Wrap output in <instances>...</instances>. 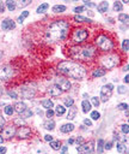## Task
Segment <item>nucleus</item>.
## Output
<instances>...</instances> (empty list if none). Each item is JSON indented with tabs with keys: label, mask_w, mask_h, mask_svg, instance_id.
Returning <instances> with one entry per match:
<instances>
[{
	"label": "nucleus",
	"mask_w": 129,
	"mask_h": 154,
	"mask_svg": "<svg viewBox=\"0 0 129 154\" xmlns=\"http://www.w3.org/2000/svg\"><path fill=\"white\" fill-rule=\"evenodd\" d=\"M70 30V24L66 21H56L49 25L45 33V39L49 42H56L66 39Z\"/></svg>",
	"instance_id": "obj_1"
},
{
	"label": "nucleus",
	"mask_w": 129,
	"mask_h": 154,
	"mask_svg": "<svg viewBox=\"0 0 129 154\" xmlns=\"http://www.w3.org/2000/svg\"><path fill=\"white\" fill-rule=\"evenodd\" d=\"M57 70L66 76H70L74 79H83L86 75V71L81 65L72 62H62L57 66Z\"/></svg>",
	"instance_id": "obj_2"
},
{
	"label": "nucleus",
	"mask_w": 129,
	"mask_h": 154,
	"mask_svg": "<svg viewBox=\"0 0 129 154\" xmlns=\"http://www.w3.org/2000/svg\"><path fill=\"white\" fill-rule=\"evenodd\" d=\"M94 54H96V50L92 46H76V47L71 48V56L74 59H79V60H91Z\"/></svg>",
	"instance_id": "obj_3"
},
{
	"label": "nucleus",
	"mask_w": 129,
	"mask_h": 154,
	"mask_svg": "<svg viewBox=\"0 0 129 154\" xmlns=\"http://www.w3.org/2000/svg\"><path fill=\"white\" fill-rule=\"evenodd\" d=\"M102 64L106 69H112L120 64V57L117 54H109L106 57H103L102 58Z\"/></svg>",
	"instance_id": "obj_4"
},
{
	"label": "nucleus",
	"mask_w": 129,
	"mask_h": 154,
	"mask_svg": "<svg viewBox=\"0 0 129 154\" xmlns=\"http://www.w3.org/2000/svg\"><path fill=\"white\" fill-rule=\"evenodd\" d=\"M96 42H97L98 47H99L102 51H110V50H112V47H114L112 41H111V40L108 37V36H105V35L98 36L97 40H96Z\"/></svg>",
	"instance_id": "obj_5"
},
{
	"label": "nucleus",
	"mask_w": 129,
	"mask_h": 154,
	"mask_svg": "<svg viewBox=\"0 0 129 154\" xmlns=\"http://www.w3.org/2000/svg\"><path fill=\"white\" fill-rule=\"evenodd\" d=\"M87 36H89V33H87L86 29H76L73 33V35H72L74 41L79 42V43L85 41V40L87 39Z\"/></svg>",
	"instance_id": "obj_6"
},
{
	"label": "nucleus",
	"mask_w": 129,
	"mask_h": 154,
	"mask_svg": "<svg viewBox=\"0 0 129 154\" xmlns=\"http://www.w3.org/2000/svg\"><path fill=\"white\" fill-rule=\"evenodd\" d=\"M77 151L79 154H92L94 152V142L90 141L89 143H83L77 147Z\"/></svg>",
	"instance_id": "obj_7"
},
{
	"label": "nucleus",
	"mask_w": 129,
	"mask_h": 154,
	"mask_svg": "<svg viewBox=\"0 0 129 154\" xmlns=\"http://www.w3.org/2000/svg\"><path fill=\"white\" fill-rule=\"evenodd\" d=\"M112 89H114L112 84H106L104 87H102V89H100V99H102V101L105 102V101L109 100V98L112 94Z\"/></svg>",
	"instance_id": "obj_8"
},
{
	"label": "nucleus",
	"mask_w": 129,
	"mask_h": 154,
	"mask_svg": "<svg viewBox=\"0 0 129 154\" xmlns=\"http://www.w3.org/2000/svg\"><path fill=\"white\" fill-rule=\"evenodd\" d=\"M16 132H17V130L15 128V125H9V126H6V128L3 129L1 137L3 138H6V140H10V138H12L13 136H15Z\"/></svg>",
	"instance_id": "obj_9"
},
{
	"label": "nucleus",
	"mask_w": 129,
	"mask_h": 154,
	"mask_svg": "<svg viewBox=\"0 0 129 154\" xmlns=\"http://www.w3.org/2000/svg\"><path fill=\"white\" fill-rule=\"evenodd\" d=\"M59 88L61 89V92H66V90H70L71 89V82L66 78H57V84H56Z\"/></svg>",
	"instance_id": "obj_10"
},
{
	"label": "nucleus",
	"mask_w": 129,
	"mask_h": 154,
	"mask_svg": "<svg viewBox=\"0 0 129 154\" xmlns=\"http://www.w3.org/2000/svg\"><path fill=\"white\" fill-rule=\"evenodd\" d=\"M12 73H13V70L10 68V66H3V68L0 69V78L7 79L12 76Z\"/></svg>",
	"instance_id": "obj_11"
},
{
	"label": "nucleus",
	"mask_w": 129,
	"mask_h": 154,
	"mask_svg": "<svg viewBox=\"0 0 129 154\" xmlns=\"http://www.w3.org/2000/svg\"><path fill=\"white\" fill-rule=\"evenodd\" d=\"M31 134V129L28 128V126H20V128L17 130V135L20 138H28Z\"/></svg>",
	"instance_id": "obj_12"
},
{
	"label": "nucleus",
	"mask_w": 129,
	"mask_h": 154,
	"mask_svg": "<svg viewBox=\"0 0 129 154\" xmlns=\"http://www.w3.org/2000/svg\"><path fill=\"white\" fill-rule=\"evenodd\" d=\"M22 96L24 99H32L33 96H35V89L33 88H29V87H24V88H22Z\"/></svg>",
	"instance_id": "obj_13"
},
{
	"label": "nucleus",
	"mask_w": 129,
	"mask_h": 154,
	"mask_svg": "<svg viewBox=\"0 0 129 154\" xmlns=\"http://www.w3.org/2000/svg\"><path fill=\"white\" fill-rule=\"evenodd\" d=\"M15 26H16V23L10 18H6L3 21V29L4 30H11V29L15 28Z\"/></svg>",
	"instance_id": "obj_14"
},
{
	"label": "nucleus",
	"mask_w": 129,
	"mask_h": 154,
	"mask_svg": "<svg viewBox=\"0 0 129 154\" xmlns=\"http://www.w3.org/2000/svg\"><path fill=\"white\" fill-rule=\"evenodd\" d=\"M48 93L51 95V96H54V98H56V96H60V94L62 92H61V89L59 88V87L56 85V84H54V85H50L49 88H48Z\"/></svg>",
	"instance_id": "obj_15"
},
{
	"label": "nucleus",
	"mask_w": 129,
	"mask_h": 154,
	"mask_svg": "<svg viewBox=\"0 0 129 154\" xmlns=\"http://www.w3.org/2000/svg\"><path fill=\"white\" fill-rule=\"evenodd\" d=\"M13 109H15V111L17 112V113H19V115H22V113L28 109L26 107V105L24 104V102H17L15 106H13Z\"/></svg>",
	"instance_id": "obj_16"
},
{
	"label": "nucleus",
	"mask_w": 129,
	"mask_h": 154,
	"mask_svg": "<svg viewBox=\"0 0 129 154\" xmlns=\"http://www.w3.org/2000/svg\"><path fill=\"white\" fill-rule=\"evenodd\" d=\"M61 132H63V134H70L74 130V125L72 123H68V124H63L62 126H61Z\"/></svg>",
	"instance_id": "obj_17"
},
{
	"label": "nucleus",
	"mask_w": 129,
	"mask_h": 154,
	"mask_svg": "<svg viewBox=\"0 0 129 154\" xmlns=\"http://www.w3.org/2000/svg\"><path fill=\"white\" fill-rule=\"evenodd\" d=\"M97 9H98V11L100 13H104V12L108 11V9H109V3L108 1H102L100 4L97 5Z\"/></svg>",
	"instance_id": "obj_18"
},
{
	"label": "nucleus",
	"mask_w": 129,
	"mask_h": 154,
	"mask_svg": "<svg viewBox=\"0 0 129 154\" xmlns=\"http://www.w3.org/2000/svg\"><path fill=\"white\" fill-rule=\"evenodd\" d=\"M76 115H77V107H74V105L72 107H70V111H68V115H67V118L70 120L76 118Z\"/></svg>",
	"instance_id": "obj_19"
},
{
	"label": "nucleus",
	"mask_w": 129,
	"mask_h": 154,
	"mask_svg": "<svg viewBox=\"0 0 129 154\" xmlns=\"http://www.w3.org/2000/svg\"><path fill=\"white\" fill-rule=\"evenodd\" d=\"M81 107H83V111L85 112V113H87V112H90L91 111V104L87 101V100H84L83 102H81Z\"/></svg>",
	"instance_id": "obj_20"
},
{
	"label": "nucleus",
	"mask_w": 129,
	"mask_h": 154,
	"mask_svg": "<svg viewBox=\"0 0 129 154\" xmlns=\"http://www.w3.org/2000/svg\"><path fill=\"white\" fill-rule=\"evenodd\" d=\"M116 148H117V151H118L120 153H126V154H128V149H127V146H126L124 143L117 142V145H116Z\"/></svg>",
	"instance_id": "obj_21"
},
{
	"label": "nucleus",
	"mask_w": 129,
	"mask_h": 154,
	"mask_svg": "<svg viewBox=\"0 0 129 154\" xmlns=\"http://www.w3.org/2000/svg\"><path fill=\"white\" fill-rule=\"evenodd\" d=\"M43 126L47 130H53L54 128H55V123H54L53 120H47V122L43 123Z\"/></svg>",
	"instance_id": "obj_22"
},
{
	"label": "nucleus",
	"mask_w": 129,
	"mask_h": 154,
	"mask_svg": "<svg viewBox=\"0 0 129 154\" xmlns=\"http://www.w3.org/2000/svg\"><path fill=\"white\" fill-rule=\"evenodd\" d=\"M105 70L104 69H97V70H94L93 73H92V76L93 77H102V76H104L105 75Z\"/></svg>",
	"instance_id": "obj_23"
},
{
	"label": "nucleus",
	"mask_w": 129,
	"mask_h": 154,
	"mask_svg": "<svg viewBox=\"0 0 129 154\" xmlns=\"http://www.w3.org/2000/svg\"><path fill=\"white\" fill-rule=\"evenodd\" d=\"M48 7H49V5L47 4V3H44L42 5H39L36 11H37V13H43V12H45L47 10H48Z\"/></svg>",
	"instance_id": "obj_24"
},
{
	"label": "nucleus",
	"mask_w": 129,
	"mask_h": 154,
	"mask_svg": "<svg viewBox=\"0 0 129 154\" xmlns=\"http://www.w3.org/2000/svg\"><path fill=\"white\" fill-rule=\"evenodd\" d=\"M42 106L45 107L47 110H51V107H54V104L51 100H43L42 101Z\"/></svg>",
	"instance_id": "obj_25"
},
{
	"label": "nucleus",
	"mask_w": 129,
	"mask_h": 154,
	"mask_svg": "<svg viewBox=\"0 0 129 154\" xmlns=\"http://www.w3.org/2000/svg\"><path fill=\"white\" fill-rule=\"evenodd\" d=\"M53 11L56 13L63 12V11H66V6L65 5H55V6H53Z\"/></svg>",
	"instance_id": "obj_26"
},
{
	"label": "nucleus",
	"mask_w": 129,
	"mask_h": 154,
	"mask_svg": "<svg viewBox=\"0 0 129 154\" xmlns=\"http://www.w3.org/2000/svg\"><path fill=\"white\" fill-rule=\"evenodd\" d=\"M55 112H56V115H57V116H62V115H65V112H66V107L59 105V106H56Z\"/></svg>",
	"instance_id": "obj_27"
},
{
	"label": "nucleus",
	"mask_w": 129,
	"mask_h": 154,
	"mask_svg": "<svg viewBox=\"0 0 129 154\" xmlns=\"http://www.w3.org/2000/svg\"><path fill=\"white\" fill-rule=\"evenodd\" d=\"M5 5L7 6V9H9L10 11H15V9L17 7V6H16V1H11V0H7Z\"/></svg>",
	"instance_id": "obj_28"
},
{
	"label": "nucleus",
	"mask_w": 129,
	"mask_h": 154,
	"mask_svg": "<svg viewBox=\"0 0 129 154\" xmlns=\"http://www.w3.org/2000/svg\"><path fill=\"white\" fill-rule=\"evenodd\" d=\"M50 147L54 151H59L61 148V143H60V141H51L50 142Z\"/></svg>",
	"instance_id": "obj_29"
},
{
	"label": "nucleus",
	"mask_w": 129,
	"mask_h": 154,
	"mask_svg": "<svg viewBox=\"0 0 129 154\" xmlns=\"http://www.w3.org/2000/svg\"><path fill=\"white\" fill-rule=\"evenodd\" d=\"M74 19H76L77 22H91L90 18H86L84 16H80V15H77L76 17H74Z\"/></svg>",
	"instance_id": "obj_30"
},
{
	"label": "nucleus",
	"mask_w": 129,
	"mask_h": 154,
	"mask_svg": "<svg viewBox=\"0 0 129 154\" xmlns=\"http://www.w3.org/2000/svg\"><path fill=\"white\" fill-rule=\"evenodd\" d=\"M13 112H15V109H13V106H11V105L5 106V113H6L7 116H12Z\"/></svg>",
	"instance_id": "obj_31"
},
{
	"label": "nucleus",
	"mask_w": 129,
	"mask_h": 154,
	"mask_svg": "<svg viewBox=\"0 0 129 154\" xmlns=\"http://www.w3.org/2000/svg\"><path fill=\"white\" fill-rule=\"evenodd\" d=\"M63 102H65V105H66L67 107H72V106L74 105V100H73L72 98H65V99H63Z\"/></svg>",
	"instance_id": "obj_32"
},
{
	"label": "nucleus",
	"mask_w": 129,
	"mask_h": 154,
	"mask_svg": "<svg viewBox=\"0 0 129 154\" xmlns=\"http://www.w3.org/2000/svg\"><path fill=\"white\" fill-rule=\"evenodd\" d=\"M30 4V0H23V1H16V6L18 7H24V6L29 5Z\"/></svg>",
	"instance_id": "obj_33"
},
{
	"label": "nucleus",
	"mask_w": 129,
	"mask_h": 154,
	"mask_svg": "<svg viewBox=\"0 0 129 154\" xmlns=\"http://www.w3.org/2000/svg\"><path fill=\"white\" fill-rule=\"evenodd\" d=\"M128 15H126V13H121V15L118 16V21H121L122 23H128Z\"/></svg>",
	"instance_id": "obj_34"
},
{
	"label": "nucleus",
	"mask_w": 129,
	"mask_h": 154,
	"mask_svg": "<svg viewBox=\"0 0 129 154\" xmlns=\"http://www.w3.org/2000/svg\"><path fill=\"white\" fill-rule=\"evenodd\" d=\"M28 16H29V12H28V11H24V12L22 13V15H20V16L18 17V22H19V23H23V22H24V19H25L26 17H28Z\"/></svg>",
	"instance_id": "obj_35"
},
{
	"label": "nucleus",
	"mask_w": 129,
	"mask_h": 154,
	"mask_svg": "<svg viewBox=\"0 0 129 154\" xmlns=\"http://www.w3.org/2000/svg\"><path fill=\"white\" fill-rule=\"evenodd\" d=\"M20 116H22L23 118H29V117H31V116H32V111H31L30 109H26V110H25V111H24Z\"/></svg>",
	"instance_id": "obj_36"
},
{
	"label": "nucleus",
	"mask_w": 129,
	"mask_h": 154,
	"mask_svg": "<svg viewBox=\"0 0 129 154\" xmlns=\"http://www.w3.org/2000/svg\"><path fill=\"white\" fill-rule=\"evenodd\" d=\"M122 50L124 52H128V50H129V40L128 39L123 40V42H122Z\"/></svg>",
	"instance_id": "obj_37"
},
{
	"label": "nucleus",
	"mask_w": 129,
	"mask_h": 154,
	"mask_svg": "<svg viewBox=\"0 0 129 154\" xmlns=\"http://www.w3.org/2000/svg\"><path fill=\"white\" fill-rule=\"evenodd\" d=\"M98 153H102V152H103L104 151V141H103V140H98Z\"/></svg>",
	"instance_id": "obj_38"
},
{
	"label": "nucleus",
	"mask_w": 129,
	"mask_h": 154,
	"mask_svg": "<svg viewBox=\"0 0 129 154\" xmlns=\"http://www.w3.org/2000/svg\"><path fill=\"white\" fill-rule=\"evenodd\" d=\"M122 3L121 1H115V4H114V10L115 11H122Z\"/></svg>",
	"instance_id": "obj_39"
},
{
	"label": "nucleus",
	"mask_w": 129,
	"mask_h": 154,
	"mask_svg": "<svg viewBox=\"0 0 129 154\" xmlns=\"http://www.w3.org/2000/svg\"><path fill=\"white\" fill-rule=\"evenodd\" d=\"M91 117H92V119L97 120V119H99L100 115H99V112H98V111H92V112H91Z\"/></svg>",
	"instance_id": "obj_40"
},
{
	"label": "nucleus",
	"mask_w": 129,
	"mask_h": 154,
	"mask_svg": "<svg viewBox=\"0 0 129 154\" xmlns=\"http://www.w3.org/2000/svg\"><path fill=\"white\" fill-rule=\"evenodd\" d=\"M91 101H92V104H93L94 107H98L99 106V99L98 98H96V96L91 98Z\"/></svg>",
	"instance_id": "obj_41"
},
{
	"label": "nucleus",
	"mask_w": 129,
	"mask_h": 154,
	"mask_svg": "<svg viewBox=\"0 0 129 154\" xmlns=\"http://www.w3.org/2000/svg\"><path fill=\"white\" fill-rule=\"evenodd\" d=\"M122 132L124 134V135H128V132H129V128H128V124H123L122 125Z\"/></svg>",
	"instance_id": "obj_42"
},
{
	"label": "nucleus",
	"mask_w": 129,
	"mask_h": 154,
	"mask_svg": "<svg viewBox=\"0 0 129 154\" xmlns=\"http://www.w3.org/2000/svg\"><path fill=\"white\" fill-rule=\"evenodd\" d=\"M118 110H122V111H128V105L127 104H120L117 106Z\"/></svg>",
	"instance_id": "obj_43"
},
{
	"label": "nucleus",
	"mask_w": 129,
	"mask_h": 154,
	"mask_svg": "<svg viewBox=\"0 0 129 154\" xmlns=\"http://www.w3.org/2000/svg\"><path fill=\"white\" fill-rule=\"evenodd\" d=\"M117 90H118L120 94H124V93H127V88H126L124 85H120Z\"/></svg>",
	"instance_id": "obj_44"
},
{
	"label": "nucleus",
	"mask_w": 129,
	"mask_h": 154,
	"mask_svg": "<svg viewBox=\"0 0 129 154\" xmlns=\"http://www.w3.org/2000/svg\"><path fill=\"white\" fill-rule=\"evenodd\" d=\"M84 10H85L84 6H78V7H74V12H76V13H81Z\"/></svg>",
	"instance_id": "obj_45"
},
{
	"label": "nucleus",
	"mask_w": 129,
	"mask_h": 154,
	"mask_svg": "<svg viewBox=\"0 0 129 154\" xmlns=\"http://www.w3.org/2000/svg\"><path fill=\"white\" fill-rule=\"evenodd\" d=\"M5 125V119L3 116H0V130H3V126Z\"/></svg>",
	"instance_id": "obj_46"
},
{
	"label": "nucleus",
	"mask_w": 129,
	"mask_h": 154,
	"mask_svg": "<svg viewBox=\"0 0 129 154\" xmlns=\"http://www.w3.org/2000/svg\"><path fill=\"white\" fill-rule=\"evenodd\" d=\"M45 115H47V117H48V118H51V117L54 116V111H53V110H47V113H45Z\"/></svg>",
	"instance_id": "obj_47"
},
{
	"label": "nucleus",
	"mask_w": 129,
	"mask_h": 154,
	"mask_svg": "<svg viewBox=\"0 0 129 154\" xmlns=\"http://www.w3.org/2000/svg\"><path fill=\"white\" fill-rule=\"evenodd\" d=\"M84 124L85 125H87V126H92V122H91V120L90 119H84Z\"/></svg>",
	"instance_id": "obj_48"
},
{
	"label": "nucleus",
	"mask_w": 129,
	"mask_h": 154,
	"mask_svg": "<svg viewBox=\"0 0 129 154\" xmlns=\"http://www.w3.org/2000/svg\"><path fill=\"white\" fill-rule=\"evenodd\" d=\"M5 7H6V5L3 1H0V12H5Z\"/></svg>",
	"instance_id": "obj_49"
},
{
	"label": "nucleus",
	"mask_w": 129,
	"mask_h": 154,
	"mask_svg": "<svg viewBox=\"0 0 129 154\" xmlns=\"http://www.w3.org/2000/svg\"><path fill=\"white\" fill-rule=\"evenodd\" d=\"M7 94H9V95H10V96H11L12 99H17V94H16L15 92H9Z\"/></svg>",
	"instance_id": "obj_50"
},
{
	"label": "nucleus",
	"mask_w": 129,
	"mask_h": 154,
	"mask_svg": "<svg viewBox=\"0 0 129 154\" xmlns=\"http://www.w3.org/2000/svg\"><path fill=\"white\" fill-rule=\"evenodd\" d=\"M44 140H45V141H48V142H51V141H53V136L45 135V136H44Z\"/></svg>",
	"instance_id": "obj_51"
},
{
	"label": "nucleus",
	"mask_w": 129,
	"mask_h": 154,
	"mask_svg": "<svg viewBox=\"0 0 129 154\" xmlns=\"http://www.w3.org/2000/svg\"><path fill=\"white\" fill-rule=\"evenodd\" d=\"M85 3V5H87L89 7H94V6H97L96 4H93V3H89V1H84Z\"/></svg>",
	"instance_id": "obj_52"
},
{
	"label": "nucleus",
	"mask_w": 129,
	"mask_h": 154,
	"mask_svg": "<svg viewBox=\"0 0 129 154\" xmlns=\"http://www.w3.org/2000/svg\"><path fill=\"white\" fill-rule=\"evenodd\" d=\"M77 143L80 146V145H83L84 143V140H83V137H78L77 138Z\"/></svg>",
	"instance_id": "obj_53"
},
{
	"label": "nucleus",
	"mask_w": 129,
	"mask_h": 154,
	"mask_svg": "<svg viewBox=\"0 0 129 154\" xmlns=\"http://www.w3.org/2000/svg\"><path fill=\"white\" fill-rule=\"evenodd\" d=\"M6 153V148L3 146H0V154H5Z\"/></svg>",
	"instance_id": "obj_54"
},
{
	"label": "nucleus",
	"mask_w": 129,
	"mask_h": 154,
	"mask_svg": "<svg viewBox=\"0 0 129 154\" xmlns=\"http://www.w3.org/2000/svg\"><path fill=\"white\" fill-rule=\"evenodd\" d=\"M111 147H112V142H109L105 145V149H111Z\"/></svg>",
	"instance_id": "obj_55"
},
{
	"label": "nucleus",
	"mask_w": 129,
	"mask_h": 154,
	"mask_svg": "<svg viewBox=\"0 0 129 154\" xmlns=\"http://www.w3.org/2000/svg\"><path fill=\"white\" fill-rule=\"evenodd\" d=\"M61 153H62V154H66V153H67V146H63V147H62V149H61Z\"/></svg>",
	"instance_id": "obj_56"
},
{
	"label": "nucleus",
	"mask_w": 129,
	"mask_h": 154,
	"mask_svg": "<svg viewBox=\"0 0 129 154\" xmlns=\"http://www.w3.org/2000/svg\"><path fill=\"white\" fill-rule=\"evenodd\" d=\"M124 82H126V83H128V82H129V76H128V73H127V76L124 77Z\"/></svg>",
	"instance_id": "obj_57"
},
{
	"label": "nucleus",
	"mask_w": 129,
	"mask_h": 154,
	"mask_svg": "<svg viewBox=\"0 0 129 154\" xmlns=\"http://www.w3.org/2000/svg\"><path fill=\"white\" fill-rule=\"evenodd\" d=\"M37 115H38V116H42V115H43V112L38 109V110H37Z\"/></svg>",
	"instance_id": "obj_58"
},
{
	"label": "nucleus",
	"mask_w": 129,
	"mask_h": 154,
	"mask_svg": "<svg viewBox=\"0 0 129 154\" xmlns=\"http://www.w3.org/2000/svg\"><path fill=\"white\" fill-rule=\"evenodd\" d=\"M68 143H70V145H73V143H74V140H73V138H70V140H68Z\"/></svg>",
	"instance_id": "obj_59"
},
{
	"label": "nucleus",
	"mask_w": 129,
	"mask_h": 154,
	"mask_svg": "<svg viewBox=\"0 0 129 154\" xmlns=\"http://www.w3.org/2000/svg\"><path fill=\"white\" fill-rule=\"evenodd\" d=\"M3 140H4V138H3L1 136H0V143H1V142H3Z\"/></svg>",
	"instance_id": "obj_60"
}]
</instances>
